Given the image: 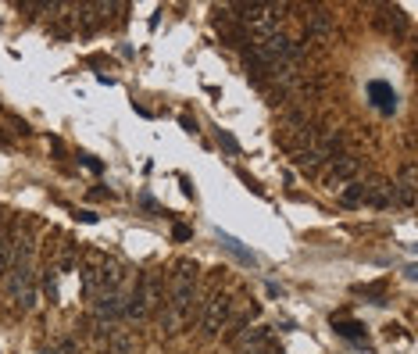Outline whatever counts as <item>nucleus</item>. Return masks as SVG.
I'll use <instances>...</instances> for the list:
<instances>
[{
	"instance_id": "21",
	"label": "nucleus",
	"mask_w": 418,
	"mask_h": 354,
	"mask_svg": "<svg viewBox=\"0 0 418 354\" xmlns=\"http://www.w3.org/2000/svg\"><path fill=\"white\" fill-rule=\"evenodd\" d=\"M179 122H182V129H186V133H197V122H193L190 115H182Z\"/></svg>"
},
{
	"instance_id": "18",
	"label": "nucleus",
	"mask_w": 418,
	"mask_h": 354,
	"mask_svg": "<svg viewBox=\"0 0 418 354\" xmlns=\"http://www.w3.org/2000/svg\"><path fill=\"white\" fill-rule=\"evenodd\" d=\"M415 183H418L415 165H404V169H401V183H397V186H401V190H411V194H415Z\"/></svg>"
},
{
	"instance_id": "3",
	"label": "nucleus",
	"mask_w": 418,
	"mask_h": 354,
	"mask_svg": "<svg viewBox=\"0 0 418 354\" xmlns=\"http://www.w3.org/2000/svg\"><path fill=\"white\" fill-rule=\"evenodd\" d=\"M358 172H361V158H354V154H336L329 161V172H325V183L336 190V186H347V183H354L358 179Z\"/></svg>"
},
{
	"instance_id": "17",
	"label": "nucleus",
	"mask_w": 418,
	"mask_h": 354,
	"mask_svg": "<svg viewBox=\"0 0 418 354\" xmlns=\"http://www.w3.org/2000/svg\"><path fill=\"white\" fill-rule=\"evenodd\" d=\"M218 240H222V243H225V247H229V251H233L240 261L254 265V254H250V251H243V247H240V240H233V236H222V233H218Z\"/></svg>"
},
{
	"instance_id": "6",
	"label": "nucleus",
	"mask_w": 418,
	"mask_h": 354,
	"mask_svg": "<svg viewBox=\"0 0 418 354\" xmlns=\"http://www.w3.org/2000/svg\"><path fill=\"white\" fill-rule=\"evenodd\" d=\"M215 26H218V32H222V44H229V47H247L250 44V32L236 22V18L233 15H229V8H222L218 11V18H215Z\"/></svg>"
},
{
	"instance_id": "5",
	"label": "nucleus",
	"mask_w": 418,
	"mask_h": 354,
	"mask_svg": "<svg viewBox=\"0 0 418 354\" xmlns=\"http://www.w3.org/2000/svg\"><path fill=\"white\" fill-rule=\"evenodd\" d=\"M122 283H125V268L115 258H104L97 268V294H122Z\"/></svg>"
},
{
	"instance_id": "20",
	"label": "nucleus",
	"mask_w": 418,
	"mask_h": 354,
	"mask_svg": "<svg viewBox=\"0 0 418 354\" xmlns=\"http://www.w3.org/2000/svg\"><path fill=\"white\" fill-rule=\"evenodd\" d=\"M172 233H175V240H190V236H193V229H190V225H175Z\"/></svg>"
},
{
	"instance_id": "11",
	"label": "nucleus",
	"mask_w": 418,
	"mask_h": 354,
	"mask_svg": "<svg viewBox=\"0 0 418 354\" xmlns=\"http://www.w3.org/2000/svg\"><path fill=\"white\" fill-rule=\"evenodd\" d=\"M379 26L386 29V32H397V36H404L408 32V18L397 11V8H383V15H379Z\"/></svg>"
},
{
	"instance_id": "22",
	"label": "nucleus",
	"mask_w": 418,
	"mask_h": 354,
	"mask_svg": "<svg viewBox=\"0 0 418 354\" xmlns=\"http://www.w3.org/2000/svg\"><path fill=\"white\" fill-rule=\"evenodd\" d=\"M39 354H61L57 347H44V351H39Z\"/></svg>"
},
{
	"instance_id": "1",
	"label": "nucleus",
	"mask_w": 418,
	"mask_h": 354,
	"mask_svg": "<svg viewBox=\"0 0 418 354\" xmlns=\"http://www.w3.org/2000/svg\"><path fill=\"white\" fill-rule=\"evenodd\" d=\"M8 301L11 311L26 315L36 308V272H32V240L22 233V240H15V261L8 268Z\"/></svg>"
},
{
	"instance_id": "2",
	"label": "nucleus",
	"mask_w": 418,
	"mask_h": 354,
	"mask_svg": "<svg viewBox=\"0 0 418 354\" xmlns=\"http://www.w3.org/2000/svg\"><path fill=\"white\" fill-rule=\"evenodd\" d=\"M229 319H233V301L225 294H211V301H204L200 308V333L204 337H218L229 326Z\"/></svg>"
},
{
	"instance_id": "4",
	"label": "nucleus",
	"mask_w": 418,
	"mask_h": 354,
	"mask_svg": "<svg viewBox=\"0 0 418 354\" xmlns=\"http://www.w3.org/2000/svg\"><path fill=\"white\" fill-rule=\"evenodd\" d=\"M136 290H140L143 304H147V311H158V308H164V301H169V294H164V279H161V272H143V276H140V283H136Z\"/></svg>"
},
{
	"instance_id": "9",
	"label": "nucleus",
	"mask_w": 418,
	"mask_h": 354,
	"mask_svg": "<svg viewBox=\"0 0 418 354\" xmlns=\"http://www.w3.org/2000/svg\"><path fill=\"white\" fill-rule=\"evenodd\" d=\"M368 97L375 100V108H379L383 115H393V111H397V93H393L390 82L372 79V82H368Z\"/></svg>"
},
{
	"instance_id": "7",
	"label": "nucleus",
	"mask_w": 418,
	"mask_h": 354,
	"mask_svg": "<svg viewBox=\"0 0 418 354\" xmlns=\"http://www.w3.org/2000/svg\"><path fill=\"white\" fill-rule=\"evenodd\" d=\"M93 319H100V322L125 319V294H97L93 297Z\"/></svg>"
},
{
	"instance_id": "16",
	"label": "nucleus",
	"mask_w": 418,
	"mask_h": 354,
	"mask_svg": "<svg viewBox=\"0 0 418 354\" xmlns=\"http://www.w3.org/2000/svg\"><path fill=\"white\" fill-rule=\"evenodd\" d=\"M11 261H15V243H8V236L0 233V276H8Z\"/></svg>"
},
{
	"instance_id": "8",
	"label": "nucleus",
	"mask_w": 418,
	"mask_h": 354,
	"mask_svg": "<svg viewBox=\"0 0 418 354\" xmlns=\"http://www.w3.org/2000/svg\"><path fill=\"white\" fill-rule=\"evenodd\" d=\"M329 161H332V158L319 147V143H315V147H304V151H294V165H297L301 172H307V176H319Z\"/></svg>"
},
{
	"instance_id": "19",
	"label": "nucleus",
	"mask_w": 418,
	"mask_h": 354,
	"mask_svg": "<svg viewBox=\"0 0 418 354\" xmlns=\"http://www.w3.org/2000/svg\"><path fill=\"white\" fill-rule=\"evenodd\" d=\"M218 147H225V151L233 154V158L240 154V143H236V136H233V133H225V129H218Z\"/></svg>"
},
{
	"instance_id": "14",
	"label": "nucleus",
	"mask_w": 418,
	"mask_h": 354,
	"mask_svg": "<svg viewBox=\"0 0 418 354\" xmlns=\"http://www.w3.org/2000/svg\"><path fill=\"white\" fill-rule=\"evenodd\" d=\"M151 311H147V304H143V297H140V290H133L129 297H125V319H136V322H143Z\"/></svg>"
},
{
	"instance_id": "12",
	"label": "nucleus",
	"mask_w": 418,
	"mask_h": 354,
	"mask_svg": "<svg viewBox=\"0 0 418 354\" xmlns=\"http://www.w3.org/2000/svg\"><path fill=\"white\" fill-rule=\"evenodd\" d=\"M340 201L347 204V207H358V204H365V183H347V186H340Z\"/></svg>"
},
{
	"instance_id": "10",
	"label": "nucleus",
	"mask_w": 418,
	"mask_h": 354,
	"mask_svg": "<svg viewBox=\"0 0 418 354\" xmlns=\"http://www.w3.org/2000/svg\"><path fill=\"white\" fill-rule=\"evenodd\" d=\"M307 44H329L332 39V18L329 15H311L307 18V29H304Z\"/></svg>"
},
{
	"instance_id": "13",
	"label": "nucleus",
	"mask_w": 418,
	"mask_h": 354,
	"mask_svg": "<svg viewBox=\"0 0 418 354\" xmlns=\"http://www.w3.org/2000/svg\"><path fill=\"white\" fill-rule=\"evenodd\" d=\"M332 329H336L340 337H347V340H365V326L354 322V319H332Z\"/></svg>"
},
{
	"instance_id": "15",
	"label": "nucleus",
	"mask_w": 418,
	"mask_h": 354,
	"mask_svg": "<svg viewBox=\"0 0 418 354\" xmlns=\"http://www.w3.org/2000/svg\"><path fill=\"white\" fill-rule=\"evenodd\" d=\"M39 290H44L50 301H57V268H54V265L44 268V276H39Z\"/></svg>"
}]
</instances>
